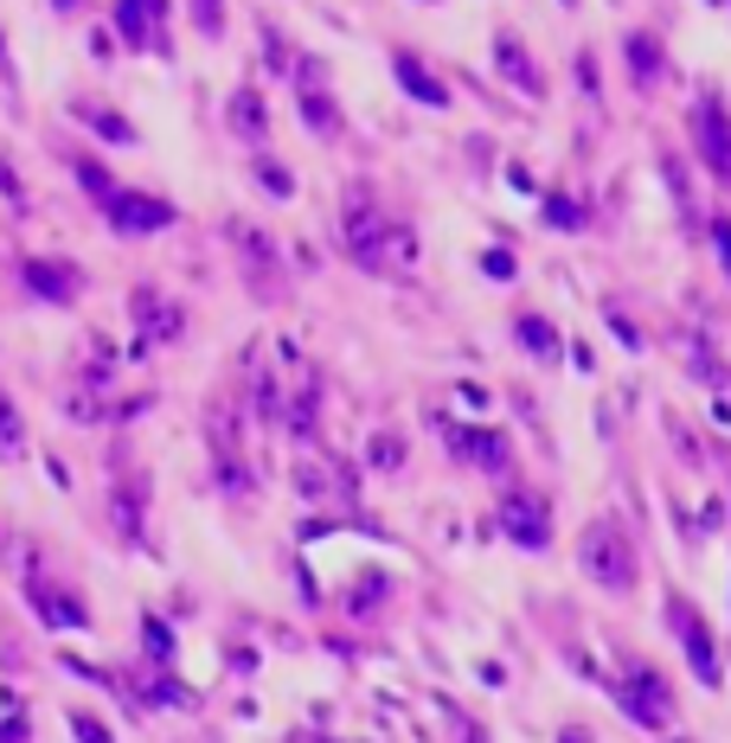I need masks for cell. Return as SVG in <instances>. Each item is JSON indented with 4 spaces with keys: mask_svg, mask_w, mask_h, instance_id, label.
Masks as SVG:
<instances>
[{
    "mask_svg": "<svg viewBox=\"0 0 731 743\" xmlns=\"http://www.w3.org/2000/svg\"><path fill=\"white\" fill-rule=\"evenodd\" d=\"M257 167H263V186H270V193H289V186H295L289 174H276V160H257Z\"/></svg>",
    "mask_w": 731,
    "mask_h": 743,
    "instance_id": "15",
    "label": "cell"
},
{
    "mask_svg": "<svg viewBox=\"0 0 731 743\" xmlns=\"http://www.w3.org/2000/svg\"><path fill=\"white\" fill-rule=\"evenodd\" d=\"M500 58H507V77H514L520 90H539V77L526 71V58H520V46H514V39H500Z\"/></svg>",
    "mask_w": 731,
    "mask_h": 743,
    "instance_id": "13",
    "label": "cell"
},
{
    "mask_svg": "<svg viewBox=\"0 0 731 743\" xmlns=\"http://www.w3.org/2000/svg\"><path fill=\"white\" fill-rule=\"evenodd\" d=\"M0 46H7V39H0Z\"/></svg>",
    "mask_w": 731,
    "mask_h": 743,
    "instance_id": "21",
    "label": "cell"
},
{
    "mask_svg": "<svg viewBox=\"0 0 731 743\" xmlns=\"http://www.w3.org/2000/svg\"><path fill=\"white\" fill-rule=\"evenodd\" d=\"M27 282L39 289V295H52V302H71L84 289V276L71 270V263H27Z\"/></svg>",
    "mask_w": 731,
    "mask_h": 743,
    "instance_id": "8",
    "label": "cell"
},
{
    "mask_svg": "<svg viewBox=\"0 0 731 743\" xmlns=\"http://www.w3.org/2000/svg\"><path fill=\"white\" fill-rule=\"evenodd\" d=\"M160 20H167V0H123V13H116V26H123L129 46H155Z\"/></svg>",
    "mask_w": 731,
    "mask_h": 743,
    "instance_id": "7",
    "label": "cell"
},
{
    "mask_svg": "<svg viewBox=\"0 0 731 743\" xmlns=\"http://www.w3.org/2000/svg\"><path fill=\"white\" fill-rule=\"evenodd\" d=\"M199 7V32H218V0H193Z\"/></svg>",
    "mask_w": 731,
    "mask_h": 743,
    "instance_id": "16",
    "label": "cell"
},
{
    "mask_svg": "<svg viewBox=\"0 0 731 743\" xmlns=\"http://www.w3.org/2000/svg\"><path fill=\"white\" fill-rule=\"evenodd\" d=\"M628 77L635 84H661V46H654V32H628Z\"/></svg>",
    "mask_w": 731,
    "mask_h": 743,
    "instance_id": "9",
    "label": "cell"
},
{
    "mask_svg": "<svg viewBox=\"0 0 731 743\" xmlns=\"http://www.w3.org/2000/svg\"><path fill=\"white\" fill-rule=\"evenodd\" d=\"M392 65H398V84H405V90H411L418 102H444V97H449L437 77H423V71H418V58H411V51H398Z\"/></svg>",
    "mask_w": 731,
    "mask_h": 743,
    "instance_id": "10",
    "label": "cell"
},
{
    "mask_svg": "<svg viewBox=\"0 0 731 743\" xmlns=\"http://www.w3.org/2000/svg\"><path fill=\"white\" fill-rule=\"evenodd\" d=\"M0 456H20V417H13V404H0Z\"/></svg>",
    "mask_w": 731,
    "mask_h": 743,
    "instance_id": "14",
    "label": "cell"
},
{
    "mask_svg": "<svg viewBox=\"0 0 731 743\" xmlns=\"http://www.w3.org/2000/svg\"><path fill=\"white\" fill-rule=\"evenodd\" d=\"M693 141H700L705 167L719 179H731V123H725V109H719V97H705L693 109Z\"/></svg>",
    "mask_w": 731,
    "mask_h": 743,
    "instance_id": "4",
    "label": "cell"
},
{
    "mask_svg": "<svg viewBox=\"0 0 731 743\" xmlns=\"http://www.w3.org/2000/svg\"><path fill=\"white\" fill-rule=\"evenodd\" d=\"M109 212H116V231H160L174 218L167 199H142V193H109Z\"/></svg>",
    "mask_w": 731,
    "mask_h": 743,
    "instance_id": "6",
    "label": "cell"
},
{
    "mask_svg": "<svg viewBox=\"0 0 731 743\" xmlns=\"http://www.w3.org/2000/svg\"><path fill=\"white\" fill-rule=\"evenodd\" d=\"M232 109H237V135H263V102L251 97V90H237Z\"/></svg>",
    "mask_w": 731,
    "mask_h": 743,
    "instance_id": "12",
    "label": "cell"
},
{
    "mask_svg": "<svg viewBox=\"0 0 731 743\" xmlns=\"http://www.w3.org/2000/svg\"><path fill=\"white\" fill-rule=\"evenodd\" d=\"M712 231H719V251H725V270H731V218H719Z\"/></svg>",
    "mask_w": 731,
    "mask_h": 743,
    "instance_id": "18",
    "label": "cell"
},
{
    "mask_svg": "<svg viewBox=\"0 0 731 743\" xmlns=\"http://www.w3.org/2000/svg\"><path fill=\"white\" fill-rule=\"evenodd\" d=\"M520 340L533 346V353H546V359H558V333L539 321V314H520Z\"/></svg>",
    "mask_w": 731,
    "mask_h": 743,
    "instance_id": "11",
    "label": "cell"
},
{
    "mask_svg": "<svg viewBox=\"0 0 731 743\" xmlns=\"http://www.w3.org/2000/svg\"><path fill=\"white\" fill-rule=\"evenodd\" d=\"M58 7H71V0H58Z\"/></svg>",
    "mask_w": 731,
    "mask_h": 743,
    "instance_id": "20",
    "label": "cell"
},
{
    "mask_svg": "<svg viewBox=\"0 0 731 743\" xmlns=\"http://www.w3.org/2000/svg\"><path fill=\"white\" fill-rule=\"evenodd\" d=\"M462 743H481V731H462Z\"/></svg>",
    "mask_w": 731,
    "mask_h": 743,
    "instance_id": "19",
    "label": "cell"
},
{
    "mask_svg": "<svg viewBox=\"0 0 731 743\" xmlns=\"http://www.w3.org/2000/svg\"><path fill=\"white\" fill-rule=\"evenodd\" d=\"M667 615H674V635L686 647V661H693V680L700 686H719V654H712V635H705L700 609H686V596H667Z\"/></svg>",
    "mask_w": 731,
    "mask_h": 743,
    "instance_id": "3",
    "label": "cell"
},
{
    "mask_svg": "<svg viewBox=\"0 0 731 743\" xmlns=\"http://www.w3.org/2000/svg\"><path fill=\"white\" fill-rule=\"evenodd\" d=\"M623 712L642 724V731H667L674 724V692L654 666H628V686H623Z\"/></svg>",
    "mask_w": 731,
    "mask_h": 743,
    "instance_id": "2",
    "label": "cell"
},
{
    "mask_svg": "<svg viewBox=\"0 0 731 743\" xmlns=\"http://www.w3.org/2000/svg\"><path fill=\"white\" fill-rule=\"evenodd\" d=\"M577 558H584V570H591L603 589L635 584V545H628V532L616 526V519H597V526L584 532V545H577Z\"/></svg>",
    "mask_w": 731,
    "mask_h": 743,
    "instance_id": "1",
    "label": "cell"
},
{
    "mask_svg": "<svg viewBox=\"0 0 731 743\" xmlns=\"http://www.w3.org/2000/svg\"><path fill=\"white\" fill-rule=\"evenodd\" d=\"M488 276H495V282H507V276H514V256H507V251H495V256H488Z\"/></svg>",
    "mask_w": 731,
    "mask_h": 743,
    "instance_id": "17",
    "label": "cell"
},
{
    "mask_svg": "<svg viewBox=\"0 0 731 743\" xmlns=\"http://www.w3.org/2000/svg\"><path fill=\"white\" fill-rule=\"evenodd\" d=\"M500 526H507V538H520V545H546L552 538L546 500H533V493H514V500L500 507Z\"/></svg>",
    "mask_w": 731,
    "mask_h": 743,
    "instance_id": "5",
    "label": "cell"
}]
</instances>
